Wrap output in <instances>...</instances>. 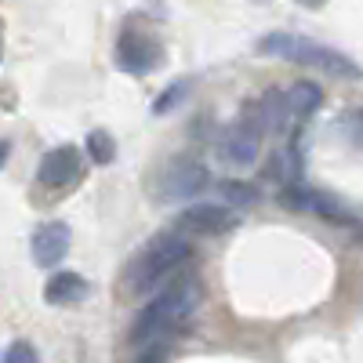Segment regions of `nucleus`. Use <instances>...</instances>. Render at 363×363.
I'll return each instance as SVG.
<instances>
[{
	"label": "nucleus",
	"instance_id": "nucleus-16",
	"mask_svg": "<svg viewBox=\"0 0 363 363\" xmlns=\"http://www.w3.org/2000/svg\"><path fill=\"white\" fill-rule=\"evenodd\" d=\"M186 95H189V80H174L164 95L157 99V106H153V113L157 116H164V113H171V109H178V102H186Z\"/></svg>",
	"mask_w": 363,
	"mask_h": 363
},
{
	"label": "nucleus",
	"instance_id": "nucleus-10",
	"mask_svg": "<svg viewBox=\"0 0 363 363\" xmlns=\"http://www.w3.org/2000/svg\"><path fill=\"white\" fill-rule=\"evenodd\" d=\"M236 218H233V211L222 207V203H193L186 215L178 218V229H186V233H200V236H218L225 229H233Z\"/></svg>",
	"mask_w": 363,
	"mask_h": 363
},
{
	"label": "nucleus",
	"instance_id": "nucleus-4",
	"mask_svg": "<svg viewBox=\"0 0 363 363\" xmlns=\"http://www.w3.org/2000/svg\"><path fill=\"white\" fill-rule=\"evenodd\" d=\"M258 145H262V124L255 120V113L233 120V124L222 131L218 142V157L236 164V167H251L258 160Z\"/></svg>",
	"mask_w": 363,
	"mask_h": 363
},
{
	"label": "nucleus",
	"instance_id": "nucleus-15",
	"mask_svg": "<svg viewBox=\"0 0 363 363\" xmlns=\"http://www.w3.org/2000/svg\"><path fill=\"white\" fill-rule=\"evenodd\" d=\"M222 200L229 207H251L258 200L255 186H247V182H222Z\"/></svg>",
	"mask_w": 363,
	"mask_h": 363
},
{
	"label": "nucleus",
	"instance_id": "nucleus-9",
	"mask_svg": "<svg viewBox=\"0 0 363 363\" xmlns=\"http://www.w3.org/2000/svg\"><path fill=\"white\" fill-rule=\"evenodd\" d=\"M69 225L66 222H44L37 233H33V262L40 269H55L69 255Z\"/></svg>",
	"mask_w": 363,
	"mask_h": 363
},
{
	"label": "nucleus",
	"instance_id": "nucleus-14",
	"mask_svg": "<svg viewBox=\"0 0 363 363\" xmlns=\"http://www.w3.org/2000/svg\"><path fill=\"white\" fill-rule=\"evenodd\" d=\"M87 157L95 160V164H102V167L113 164V160H116V142H113V135L102 131V128L91 131V135H87Z\"/></svg>",
	"mask_w": 363,
	"mask_h": 363
},
{
	"label": "nucleus",
	"instance_id": "nucleus-19",
	"mask_svg": "<svg viewBox=\"0 0 363 363\" xmlns=\"http://www.w3.org/2000/svg\"><path fill=\"white\" fill-rule=\"evenodd\" d=\"M8 153H11V145H8V142H0V167H4V160H8Z\"/></svg>",
	"mask_w": 363,
	"mask_h": 363
},
{
	"label": "nucleus",
	"instance_id": "nucleus-18",
	"mask_svg": "<svg viewBox=\"0 0 363 363\" xmlns=\"http://www.w3.org/2000/svg\"><path fill=\"white\" fill-rule=\"evenodd\" d=\"M167 356V342H153V345H142V356L135 363H164Z\"/></svg>",
	"mask_w": 363,
	"mask_h": 363
},
{
	"label": "nucleus",
	"instance_id": "nucleus-17",
	"mask_svg": "<svg viewBox=\"0 0 363 363\" xmlns=\"http://www.w3.org/2000/svg\"><path fill=\"white\" fill-rule=\"evenodd\" d=\"M4 363H40V352L29 345V342H15V345H8Z\"/></svg>",
	"mask_w": 363,
	"mask_h": 363
},
{
	"label": "nucleus",
	"instance_id": "nucleus-2",
	"mask_svg": "<svg viewBox=\"0 0 363 363\" xmlns=\"http://www.w3.org/2000/svg\"><path fill=\"white\" fill-rule=\"evenodd\" d=\"M189 255H193V247H189V240L182 236L178 229L160 233V236H153V240H149V244L135 255V262H131L128 272H124V280H128V287H131L135 294H145V291L167 284L171 277H178L182 265L189 262Z\"/></svg>",
	"mask_w": 363,
	"mask_h": 363
},
{
	"label": "nucleus",
	"instance_id": "nucleus-20",
	"mask_svg": "<svg viewBox=\"0 0 363 363\" xmlns=\"http://www.w3.org/2000/svg\"><path fill=\"white\" fill-rule=\"evenodd\" d=\"M301 8H320V4H327V0H298Z\"/></svg>",
	"mask_w": 363,
	"mask_h": 363
},
{
	"label": "nucleus",
	"instance_id": "nucleus-7",
	"mask_svg": "<svg viewBox=\"0 0 363 363\" xmlns=\"http://www.w3.org/2000/svg\"><path fill=\"white\" fill-rule=\"evenodd\" d=\"M37 178L48 189H69L80 178V149L77 145H55L51 153H44V160L37 167Z\"/></svg>",
	"mask_w": 363,
	"mask_h": 363
},
{
	"label": "nucleus",
	"instance_id": "nucleus-11",
	"mask_svg": "<svg viewBox=\"0 0 363 363\" xmlns=\"http://www.w3.org/2000/svg\"><path fill=\"white\" fill-rule=\"evenodd\" d=\"M255 120L262 124V131H272V135L287 131V124H294L291 106H287V91H265L255 106Z\"/></svg>",
	"mask_w": 363,
	"mask_h": 363
},
{
	"label": "nucleus",
	"instance_id": "nucleus-12",
	"mask_svg": "<svg viewBox=\"0 0 363 363\" xmlns=\"http://www.w3.org/2000/svg\"><path fill=\"white\" fill-rule=\"evenodd\" d=\"M87 298V280L80 272H55L44 284V301L48 306H73V301Z\"/></svg>",
	"mask_w": 363,
	"mask_h": 363
},
{
	"label": "nucleus",
	"instance_id": "nucleus-1",
	"mask_svg": "<svg viewBox=\"0 0 363 363\" xmlns=\"http://www.w3.org/2000/svg\"><path fill=\"white\" fill-rule=\"evenodd\" d=\"M200 280L193 272H178L171 277V284L149 301V306L138 313V320L131 323V342L142 345H153V342H171L182 327L189 323V316L200 306Z\"/></svg>",
	"mask_w": 363,
	"mask_h": 363
},
{
	"label": "nucleus",
	"instance_id": "nucleus-13",
	"mask_svg": "<svg viewBox=\"0 0 363 363\" xmlns=\"http://www.w3.org/2000/svg\"><path fill=\"white\" fill-rule=\"evenodd\" d=\"M320 102H323V91H320L313 80H298V84L287 91V106H291V116H294V120L313 116V113L320 109Z\"/></svg>",
	"mask_w": 363,
	"mask_h": 363
},
{
	"label": "nucleus",
	"instance_id": "nucleus-8",
	"mask_svg": "<svg viewBox=\"0 0 363 363\" xmlns=\"http://www.w3.org/2000/svg\"><path fill=\"white\" fill-rule=\"evenodd\" d=\"M280 200H284L287 207L313 211V215H323V218H330V222H352V211H349L342 200H335L330 193H323V189H284Z\"/></svg>",
	"mask_w": 363,
	"mask_h": 363
},
{
	"label": "nucleus",
	"instance_id": "nucleus-5",
	"mask_svg": "<svg viewBox=\"0 0 363 363\" xmlns=\"http://www.w3.org/2000/svg\"><path fill=\"white\" fill-rule=\"evenodd\" d=\"M211 171L200 160H174L160 174V200H189L207 189Z\"/></svg>",
	"mask_w": 363,
	"mask_h": 363
},
{
	"label": "nucleus",
	"instance_id": "nucleus-3",
	"mask_svg": "<svg viewBox=\"0 0 363 363\" xmlns=\"http://www.w3.org/2000/svg\"><path fill=\"white\" fill-rule=\"evenodd\" d=\"M258 55L269 58H284V62H298V66H313L320 73L330 77H345V80H359L363 69L352 62L349 55L335 51V48H323L309 37H298V33H269L258 40Z\"/></svg>",
	"mask_w": 363,
	"mask_h": 363
},
{
	"label": "nucleus",
	"instance_id": "nucleus-6",
	"mask_svg": "<svg viewBox=\"0 0 363 363\" xmlns=\"http://www.w3.org/2000/svg\"><path fill=\"white\" fill-rule=\"evenodd\" d=\"M116 66L124 73H149L160 66V44L149 37V33H138V29H128V33H120L116 40Z\"/></svg>",
	"mask_w": 363,
	"mask_h": 363
}]
</instances>
